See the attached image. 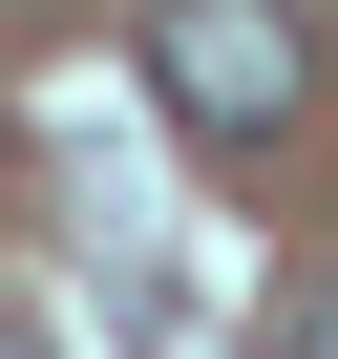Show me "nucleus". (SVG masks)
I'll list each match as a JSON object with an SVG mask.
<instances>
[{
  "instance_id": "nucleus-1",
  "label": "nucleus",
  "mask_w": 338,
  "mask_h": 359,
  "mask_svg": "<svg viewBox=\"0 0 338 359\" xmlns=\"http://www.w3.org/2000/svg\"><path fill=\"white\" fill-rule=\"evenodd\" d=\"M148 106L191 148H296V106H317L296 0H148Z\"/></svg>"
},
{
  "instance_id": "nucleus-2",
  "label": "nucleus",
  "mask_w": 338,
  "mask_h": 359,
  "mask_svg": "<svg viewBox=\"0 0 338 359\" xmlns=\"http://www.w3.org/2000/svg\"><path fill=\"white\" fill-rule=\"evenodd\" d=\"M275 359H338V275H317V296H296V317H275Z\"/></svg>"
},
{
  "instance_id": "nucleus-3",
  "label": "nucleus",
  "mask_w": 338,
  "mask_h": 359,
  "mask_svg": "<svg viewBox=\"0 0 338 359\" xmlns=\"http://www.w3.org/2000/svg\"><path fill=\"white\" fill-rule=\"evenodd\" d=\"M0 359H64V338H43V317H22V296H0Z\"/></svg>"
}]
</instances>
